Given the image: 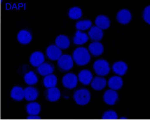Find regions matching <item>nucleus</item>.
Segmentation results:
<instances>
[{
	"mask_svg": "<svg viewBox=\"0 0 150 120\" xmlns=\"http://www.w3.org/2000/svg\"><path fill=\"white\" fill-rule=\"evenodd\" d=\"M73 61L80 66L86 65L90 61L91 56L88 49L85 47H78L74 49L72 55Z\"/></svg>",
	"mask_w": 150,
	"mask_h": 120,
	"instance_id": "obj_1",
	"label": "nucleus"
},
{
	"mask_svg": "<svg viewBox=\"0 0 150 120\" xmlns=\"http://www.w3.org/2000/svg\"><path fill=\"white\" fill-rule=\"evenodd\" d=\"M91 98L90 92L86 88L76 90L73 94V99L75 103L80 106H85L89 103Z\"/></svg>",
	"mask_w": 150,
	"mask_h": 120,
	"instance_id": "obj_2",
	"label": "nucleus"
},
{
	"mask_svg": "<svg viewBox=\"0 0 150 120\" xmlns=\"http://www.w3.org/2000/svg\"><path fill=\"white\" fill-rule=\"evenodd\" d=\"M93 68L98 76H105L108 75L110 71L109 62L104 59H99L95 61Z\"/></svg>",
	"mask_w": 150,
	"mask_h": 120,
	"instance_id": "obj_3",
	"label": "nucleus"
},
{
	"mask_svg": "<svg viewBox=\"0 0 150 120\" xmlns=\"http://www.w3.org/2000/svg\"><path fill=\"white\" fill-rule=\"evenodd\" d=\"M74 61L72 56L69 54L62 55L57 60V67L62 72H67L71 70L74 66Z\"/></svg>",
	"mask_w": 150,
	"mask_h": 120,
	"instance_id": "obj_4",
	"label": "nucleus"
},
{
	"mask_svg": "<svg viewBox=\"0 0 150 120\" xmlns=\"http://www.w3.org/2000/svg\"><path fill=\"white\" fill-rule=\"evenodd\" d=\"M77 76L72 73H66L62 78V82L63 86L68 89H73L78 84Z\"/></svg>",
	"mask_w": 150,
	"mask_h": 120,
	"instance_id": "obj_5",
	"label": "nucleus"
},
{
	"mask_svg": "<svg viewBox=\"0 0 150 120\" xmlns=\"http://www.w3.org/2000/svg\"><path fill=\"white\" fill-rule=\"evenodd\" d=\"M46 55L51 61H57L62 56V51L55 44L49 45L46 49Z\"/></svg>",
	"mask_w": 150,
	"mask_h": 120,
	"instance_id": "obj_6",
	"label": "nucleus"
},
{
	"mask_svg": "<svg viewBox=\"0 0 150 120\" xmlns=\"http://www.w3.org/2000/svg\"><path fill=\"white\" fill-rule=\"evenodd\" d=\"M45 61V55L40 51H35L32 53L30 56V64L33 67L38 68L44 63Z\"/></svg>",
	"mask_w": 150,
	"mask_h": 120,
	"instance_id": "obj_7",
	"label": "nucleus"
},
{
	"mask_svg": "<svg viewBox=\"0 0 150 120\" xmlns=\"http://www.w3.org/2000/svg\"><path fill=\"white\" fill-rule=\"evenodd\" d=\"M118 94L117 92L111 89H108L103 95V100L107 104L114 105L118 100Z\"/></svg>",
	"mask_w": 150,
	"mask_h": 120,
	"instance_id": "obj_8",
	"label": "nucleus"
},
{
	"mask_svg": "<svg viewBox=\"0 0 150 120\" xmlns=\"http://www.w3.org/2000/svg\"><path fill=\"white\" fill-rule=\"evenodd\" d=\"M17 40L21 44H28L32 41L33 35L32 33L27 30H21L17 35Z\"/></svg>",
	"mask_w": 150,
	"mask_h": 120,
	"instance_id": "obj_9",
	"label": "nucleus"
},
{
	"mask_svg": "<svg viewBox=\"0 0 150 120\" xmlns=\"http://www.w3.org/2000/svg\"><path fill=\"white\" fill-rule=\"evenodd\" d=\"M45 96L47 100L50 102H55L61 97V91L57 87L47 89L45 91Z\"/></svg>",
	"mask_w": 150,
	"mask_h": 120,
	"instance_id": "obj_10",
	"label": "nucleus"
},
{
	"mask_svg": "<svg viewBox=\"0 0 150 120\" xmlns=\"http://www.w3.org/2000/svg\"><path fill=\"white\" fill-rule=\"evenodd\" d=\"M77 77L79 81L85 85H88L90 84L93 78L91 71L87 69L81 70L79 73Z\"/></svg>",
	"mask_w": 150,
	"mask_h": 120,
	"instance_id": "obj_11",
	"label": "nucleus"
},
{
	"mask_svg": "<svg viewBox=\"0 0 150 120\" xmlns=\"http://www.w3.org/2000/svg\"><path fill=\"white\" fill-rule=\"evenodd\" d=\"M39 92L37 88L33 86H27L24 89V98L27 101L33 102L38 97Z\"/></svg>",
	"mask_w": 150,
	"mask_h": 120,
	"instance_id": "obj_12",
	"label": "nucleus"
},
{
	"mask_svg": "<svg viewBox=\"0 0 150 120\" xmlns=\"http://www.w3.org/2000/svg\"><path fill=\"white\" fill-rule=\"evenodd\" d=\"M132 16L129 10L123 9L117 13L116 19L119 23L123 25H126L129 23L132 20Z\"/></svg>",
	"mask_w": 150,
	"mask_h": 120,
	"instance_id": "obj_13",
	"label": "nucleus"
},
{
	"mask_svg": "<svg viewBox=\"0 0 150 120\" xmlns=\"http://www.w3.org/2000/svg\"><path fill=\"white\" fill-rule=\"evenodd\" d=\"M91 85L92 88L95 91H102L106 86L107 80L103 77H95L91 81Z\"/></svg>",
	"mask_w": 150,
	"mask_h": 120,
	"instance_id": "obj_14",
	"label": "nucleus"
},
{
	"mask_svg": "<svg viewBox=\"0 0 150 120\" xmlns=\"http://www.w3.org/2000/svg\"><path fill=\"white\" fill-rule=\"evenodd\" d=\"M112 68L115 73L117 76L121 77L126 73L128 67L127 64L124 61H118L113 64Z\"/></svg>",
	"mask_w": 150,
	"mask_h": 120,
	"instance_id": "obj_15",
	"label": "nucleus"
},
{
	"mask_svg": "<svg viewBox=\"0 0 150 120\" xmlns=\"http://www.w3.org/2000/svg\"><path fill=\"white\" fill-rule=\"evenodd\" d=\"M107 84L110 89L116 91L120 89L123 86V80L120 76H113L109 79Z\"/></svg>",
	"mask_w": 150,
	"mask_h": 120,
	"instance_id": "obj_16",
	"label": "nucleus"
},
{
	"mask_svg": "<svg viewBox=\"0 0 150 120\" xmlns=\"http://www.w3.org/2000/svg\"><path fill=\"white\" fill-rule=\"evenodd\" d=\"M10 97L12 100L20 102L24 99V89L19 85H15L12 88L10 92Z\"/></svg>",
	"mask_w": 150,
	"mask_h": 120,
	"instance_id": "obj_17",
	"label": "nucleus"
},
{
	"mask_svg": "<svg viewBox=\"0 0 150 120\" xmlns=\"http://www.w3.org/2000/svg\"><path fill=\"white\" fill-rule=\"evenodd\" d=\"M55 45L61 50L67 49L70 45L69 38L65 35H58L55 40Z\"/></svg>",
	"mask_w": 150,
	"mask_h": 120,
	"instance_id": "obj_18",
	"label": "nucleus"
},
{
	"mask_svg": "<svg viewBox=\"0 0 150 120\" xmlns=\"http://www.w3.org/2000/svg\"><path fill=\"white\" fill-rule=\"evenodd\" d=\"M95 23L96 26L101 29L106 30L110 28L111 21L108 17L104 15H99L96 17Z\"/></svg>",
	"mask_w": 150,
	"mask_h": 120,
	"instance_id": "obj_19",
	"label": "nucleus"
},
{
	"mask_svg": "<svg viewBox=\"0 0 150 120\" xmlns=\"http://www.w3.org/2000/svg\"><path fill=\"white\" fill-rule=\"evenodd\" d=\"M54 70L53 65L50 62H45L37 68L38 73L44 77L52 74Z\"/></svg>",
	"mask_w": 150,
	"mask_h": 120,
	"instance_id": "obj_20",
	"label": "nucleus"
},
{
	"mask_svg": "<svg viewBox=\"0 0 150 120\" xmlns=\"http://www.w3.org/2000/svg\"><path fill=\"white\" fill-rule=\"evenodd\" d=\"M25 109L29 116H38L40 112L41 107L38 102H30L26 105Z\"/></svg>",
	"mask_w": 150,
	"mask_h": 120,
	"instance_id": "obj_21",
	"label": "nucleus"
},
{
	"mask_svg": "<svg viewBox=\"0 0 150 120\" xmlns=\"http://www.w3.org/2000/svg\"><path fill=\"white\" fill-rule=\"evenodd\" d=\"M88 51L95 56L101 55L104 52L103 45L99 42H94L90 44L88 47Z\"/></svg>",
	"mask_w": 150,
	"mask_h": 120,
	"instance_id": "obj_22",
	"label": "nucleus"
},
{
	"mask_svg": "<svg viewBox=\"0 0 150 120\" xmlns=\"http://www.w3.org/2000/svg\"><path fill=\"white\" fill-rule=\"evenodd\" d=\"M88 35L90 38L95 42H98L102 39L103 37V32L102 30L97 26H93L90 28L88 32Z\"/></svg>",
	"mask_w": 150,
	"mask_h": 120,
	"instance_id": "obj_23",
	"label": "nucleus"
},
{
	"mask_svg": "<svg viewBox=\"0 0 150 120\" xmlns=\"http://www.w3.org/2000/svg\"><path fill=\"white\" fill-rule=\"evenodd\" d=\"M57 82V77L53 73L44 77L42 80L43 85L47 89L56 87Z\"/></svg>",
	"mask_w": 150,
	"mask_h": 120,
	"instance_id": "obj_24",
	"label": "nucleus"
},
{
	"mask_svg": "<svg viewBox=\"0 0 150 120\" xmlns=\"http://www.w3.org/2000/svg\"><path fill=\"white\" fill-rule=\"evenodd\" d=\"M89 37L86 33L81 31H77L75 33L73 38V42L75 44L81 45L88 41Z\"/></svg>",
	"mask_w": 150,
	"mask_h": 120,
	"instance_id": "obj_25",
	"label": "nucleus"
},
{
	"mask_svg": "<svg viewBox=\"0 0 150 120\" xmlns=\"http://www.w3.org/2000/svg\"><path fill=\"white\" fill-rule=\"evenodd\" d=\"M24 81L29 86H33L37 84L38 81V78L35 72L29 71L25 74L24 76Z\"/></svg>",
	"mask_w": 150,
	"mask_h": 120,
	"instance_id": "obj_26",
	"label": "nucleus"
},
{
	"mask_svg": "<svg viewBox=\"0 0 150 120\" xmlns=\"http://www.w3.org/2000/svg\"><path fill=\"white\" fill-rule=\"evenodd\" d=\"M81 9L77 6H74L70 8L68 13L69 18L72 20H78L82 16Z\"/></svg>",
	"mask_w": 150,
	"mask_h": 120,
	"instance_id": "obj_27",
	"label": "nucleus"
},
{
	"mask_svg": "<svg viewBox=\"0 0 150 120\" xmlns=\"http://www.w3.org/2000/svg\"><path fill=\"white\" fill-rule=\"evenodd\" d=\"M75 26L77 31L82 32L90 28L92 26V22L90 20H82L76 22Z\"/></svg>",
	"mask_w": 150,
	"mask_h": 120,
	"instance_id": "obj_28",
	"label": "nucleus"
},
{
	"mask_svg": "<svg viewBox=\"0 0 150 120\" xmlns=\"http://www.w3.org/2000/svg\"><path fill=\"white\" fill-rule=\"evenodd\" d=\"M118 118L117 114L114 110H107L103 114L102 119L104 120H116Z\"/></svg>",
	"mask_w": 150,
	"mask_h": 120,
	"instance_id": "obj_29",
	"label": "nucleus"
},
{
	"mask_svg": "<svg viewBox=\"0 0 150 120\" xmlns=\"http://www.w3.org/2000/svg\"><path fill=\"white\" fill-rule=\"evenodd\" d=\"M150 6H147L144 9L143 13V18L147 24H150Z\"/></svg>",
	"mask_w": 150,
	"mask_h": 120,
	"instance_id": "obj_30",
	"label": "nucleus"
},
{
	"mask_svg": "<svg viewBox=\"0 0 150 120\" xmlns=\"http://www.w3.org/2000/svg\"><path fill=\"white\" fill-rule=\"evenodd\" d=\"M40 119V117L38 116H29L27 117V119L30 120H39Z\"/></svg>",
	"mask_w": 150,
	"mask_h": 120,
	"instance_id": "obj_31",
	"label": "nucleus"
},
{
	"mask_svg": "<svg viewBox=\"0 0 150 120\" xmlns=\"http://www.w3.org/2000/svg\"><path fill=\"white\" fill-rule=\"evenodd\" d=\"M120 119H121V120H126V119H127V118L126 117L122 116L120 118Z\"/></svg>",
	"mask_w": 150,
	"mask_h": 120,
	"instance_id": "obj_32",
	"label": "nucleus"
}]
</instances>
